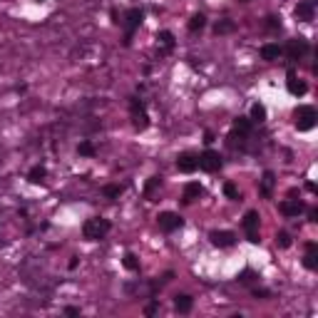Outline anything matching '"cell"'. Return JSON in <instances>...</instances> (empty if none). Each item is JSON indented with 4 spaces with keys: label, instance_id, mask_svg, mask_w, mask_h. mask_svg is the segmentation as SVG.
Here are the masks:
<instances>
[{
    "label": "cell",
    "instance_id": "obj_35",
    "mask_svg": "<svg viewBox=\"0 0 318 318\" xmlns=\"http://www.w3.org/2000/svg\"><path fill=\"white\" fill-rule=\"evenodd\" d=\"M154 311H157V303H152V306H147V308H144V313H147V316H152Z\"/></svg>",
    "mask_w": 318,
    "mask_h": 318
},
{
    "label": "cell",
    "instance_id": "obj_2",
    "mask_svg": "<svg viewBox=\"0 0 318 318\" xmlns=\"http://www.w3.org/2000/svg\"><path fill=\"white\" fill-rule=\"evenodd\" d=\"M316 119H318V115H316L313 107H308V104H301V107H296V112H293V124H296V130H299V132L313 130Z\"/></svg>",
    "mask_w": 318,
    "mask_h": 318
},
{
    "label": "cell",
    "instance_id": "obj_12",
    "mask_svg": "<svg viewBox=\"0 0 318 318\" xmlns=\"http://www.w3.org/2000/svg\"><path fill=\"white\" fill-rule=\"evenodd\" d=\"M286 87H288V92H291V95H296V97L306 95V90H308V87H306V82L296 77V72H293V70H288V77H286Z\"/></svg>",
    "mask_w": 318,
    "mask_h": 318
},
{
    "label": "cell",
    "instance_id": "obj_20",
    "mask_svg": "<svg viewBox=\"0 0 318 318\" xmlns=\"http://www.w3.org/2000/svg\"><path fill=\"white\" fill-rule=\"evenodd\" d=\"M45 177H48V169H45V167H40V164L33 167V169H30V174H28V179H30L33 184H42V182H45Z\"/></svg>",
    "mask_w": 318,
    "mask_h": 318
},
{
    "label": "cell",
    "instance_id": "obj_30",
    "mask_svg": "<svg viewBox=\"0 0 318 318\" xmlns=\"http://www.w3.org/2000/svg\"><path fill=\"white\" fill-rule=\"evenodd\" d=\"M224 194H226L229 199H239V189H236L234 184H231V182H229V184L224 186Z\"/></svg>",
    "mask_w": 318,
    "mask_h": 318
},
{
    "label": "cell",
    "instance_id": "obj_36",
    "mask_svg": "<svg viewBox=\"0 0 318 318\" xmlns=\"http://www.w3.org/2000/svg\"><path fill=\"white\" fill-rule=\"evenodd\" d=\"M308 217H311V221H318V211H316V209H311V214H308Z\"/></svg>",
    "mask_w": 318,
    "mask_h": 318
},
{
    "label": "cell",
    "instance_id": "obj_5",
    "mask_svg": "<svg viewBox=\"0 0 318 318\" xmlns=\"http://www.w3.org/2000/svg\"><path fill=\"white\" fill-rule=\"evenodd\" d=\"M157 224L162 231H167V234H172V231L182 229L184 226V219L179 214H174V211H162V214L157 217Z\"/></svg>",
    "mask_w": 318,
    "mask_h": 318
},
{
    "label": "cell",
    "instance_id": "obj_10",
    "mask_svg": "<svg viewBox=\"0 0 318 318\" xmlns=\"http://www.w3.org/2000/svg\"><path fill=\"white\" fill-rule=\"evenodd\" d=\"M236 236H234V231H211V244L219 246V249H229V246H234Z\"/></svg>",
    "mask_w": 318,
    "mask_h": 318
},
{
    "label": "cell",
    "instance_id": "obj_13",
    "mask_svg": "<svg viewBox=\"0 0 318 318\" xmlns=\"http://www.w3.org/2000/svg\"><path fill=\"white\" fill-rule=\"evenodd\" d=\"M279 209H281V214H286V217H299L301 211L306 209V204L299 201V199H293V201H281Z\"/></svg>",
    "mask_w": 318,
    "mask_h": 318
},
{
    "label": "cell",
    "instance_id": "obj_27",
    "mask_svg": "<svg viewBox=\"0 0 318 318\" xmlns=\"http://www.w3.org/2000/svg\"><path fill=\"white\" fill-rule=\"evenodd\" d=\"M77 152H80L82 157H92V154H95V147H92L90 142H80V147H77Z\"/></svg>",
    "mask_w": 318,
    "mask_h": 318
},
{
    "label": "cell",
    "instance_id": "obj_25",
    "mask_svg": "<svg viewBox=\"0 0 318 318\" xmlns=\"http://www.w3.org/2000/svg\"><path fill=\"white\" fill-rule=\"evenodd\" d=\"M124 266L130 271H139V261H137L134 253H124Z\"/></svg>",
    "mask_w": 318,
    "mask_h": 318
},
{
    "label": "cell",
    "instance_id": "obj_15",
    "mask_svg": "<svg viewBox=\"0 0 318 318\" xmlns=\"http://www.w3.org/2000/svg\"><path fill=\"white\" fill-rule=\"evenodd\" d=\"M201 194H204L201 184H199V182H189V184H186V189H184V201H186V204H192V201H194V199H199Z\"/></svg>",
    "mask_w": 318,
    "mask_h": 318
},
{
    "label": "cell",
    "instance_id": "obj_16",
    "mask_svg": "<svg viewBox=\"0 0 318 318\" xmlns=\"http://www.w3.org/2000/svg\"><path fill=\"white\" fill-rule=\"evenodd\" d=\"M296 17L303 20V23H308V20H313V3L311 0H303V3L296 5Z\"/></svg>",
    "mask_w": 318,
    "mask_h": 318
},
{
    "label": "cell",
    "instance_id": "obj_3",
    "mask_svg": "<svg viewBox=\"0 0 318 318\" xmlns=\"http://www.w3.org/2000/svg\"><path fill=\"white\" fill-rule=\"evenodd\" d=\"M130 115H132V124H134V130H139V132H144L147 127H150V115H147V110H144V102L142 100H132L130 102Z\"/></svg>",
    "mask_w": 318,
    "mask_h": 318
},
{
    "label": "cell",
    "instance_id": "obj_6",
    "mask_svg": "<svg viewBox=\"0 0 318 318\" xmlns=\"http://www.w3.org/2000/svg\"><path fill=\"white\" fill-rule=\"evenodd\" d=\"M249 132H251V119L239 117V119L234 122V127H231V144H234V147H236V142L244 144L246 137H249Z\"/></svg>",
    "mask_w": 318,
    "mask_h": 318
},
{
    "label": "cell",
    "instance_id": "obj_17",
    "mask_svg": "<svg viewBox=\"0 0 318 318\" xmlns=\"http://www.w3.org/2000/svg\"><path fill=\"white\" fill-rule=\"evenodd\" d=\"M192 296H186V293H179V296H174V308L179 311V313H189L192 311Z\"/></svg>",
    "mask_w": 318,
    "mask_h": 318
},
{
    "label": "cell",
    "instance_id": "obj_11",
    "mask_svg": "<svg viewBox=\"0 0 318 318\" xmlns=\"http://www.w3.org/2000/svg\"><path fill=\"white\" fill-rule=\"evenodd\" d=\"M177 167H179V172H184V174H192L194 169L199 167V157H194L192 152H184V154H179V159H177Z\"/></svg>",
    "mask_w": 318,
    "mask_h": 318
},
{
    "label": "cell",
    "instance_id": "obj_22",
    "mask_svg": "<svg viewBox=\"0 0 318 318\" xmlns=\"http://www.w3.org/2000/svg\"><path fill=\"white\" fill-rule=\"evenodd\" d=\"M157 40L162 42V48H164L167 52H169V50H172V48H174V35H172V33H169V30H162Z\"/></svg>",
    "mask_w": 318,
    "mask_h": 318
},
{
    "label": "cell",
    "instance_id": "obj_9",
    "mask_svg": "<svg viewBox=\"0 0 318 318\" xmlns=\"http://www.w3.org/2000/svg\"><path fill=\"white\" fill-rule=\"evenodd\" d=\"M306 52H308V42H306L303 37L288 40V48H286V55H288V60H301Z\"/></svg>",
    "mask_w": 318,
    "mask_h": 318
},
{
    "label": "cell",
    "instance_id": "obj_34",
    "mask_svg": "<svg viewBox=\"0 0 318 318\" xmlns=\"http://www.w3.org/2000/svg\"><path fill=\"white\" fill-rule=\"evenodd\" d=\"M65 313H67V316H80V308H75V306H67V308H65Z\"/></svg>",
    "mask_w": 318,
    "mask_h": 318
},
{
    "label": "cell",
    "instance_id": "obj_19",
    "mask_svg": "<svg viewBox=\"0 0 318 318\" xmlns=\"http://www.w3.org/2000/svg\"><path fill=\"white\" fill-rule=\"evenodd\" d=\"M261 57H264L266 62L279 60V57H281V48H279V45H273V42H268V45L261 48Z\"/></svg>",
    "mask_w": 318,
    "mask_h": 318
},
{
    "label": "cell",
    "instance_id": "obj_23",
    "mask_svg": "<svg viewBox=\"0 0 318 318\" xmlns=\"http://www.w3.org/2000/svg\"><path fill=\"white\" fill-rule=\"evenodd\" d=\"M217 35H226V33H231L234 30V23H231V20H221V23H217Z\"/></svg>",
    "mask_w": 318,
    "mask_h": 318
},
{
    "label": "cell",
    "instance_id": "obj_1",
    "mask_svg": "<svg viewBox=\"0 0 318 318\" xmlns=\"http://www.w3.org/2000/svg\"><path fill=\"white\" fill-rule=\"evenodd\" d=\"M110 221L107 219H102V217H95V219H87L82 226V236L87 239V241H100L110 234Z\"/></svg>",
    "mask_w": 318,
    "mask_h": 318
},
{
    "label": "cell",
    "instance_id": "obj_8",
    "mask_svg": "<svg viewBox=\"0 0 318 318\" xmlns=\"http://www.w3.org/2000/svg\"><path fill=\"white\" fill-rule=\"evenodd\" d=\"M199 167L204 169V172H219V169H221V157H219L217 152L206 150V152L199 157Z\"/></svg>",
    "mask_w": 318,
    "mask_h": 318
},
{
    "label": "cell",
    "instance_id": "obj_18",
    "mask_svg": "<svg viewBox=\"0 0 318 318\" xmlns=\"http://www.w3.org/2000/svg\"><path fill=\"white\" fill-rule=\"evenodd\" d=\"M249 119H251V122H256V124L266 122V104L253 102V104H251V117H249Z\"/></svg>",
    "mask_w": 318,
    "mask_h": 318
},
{
    "label": "cell",
    "instance_id": "obj_21",
    "mask_svg": "<svg viewBox=\"0 0 318 318\" xmlns=\"http://www.w3.org/2000/svg\"><path fill=\"white\" fill-rule=\"evenodd\" d=\"M204 25H206V17L199 13V15H194L192 20H189V33H199V30H204Z\"/></svg>",
    "mask_w": 318,
    "mask_h": 318
},
{
    "label": "cell",
    "instance_id": "obj_14",
    "mask_svg": "<svg viewBox=\"0 0 318 318\" xmlns=\"http://www.w3.org/2000/svg\"><path fill=\"white\" fill-rule=\"evenodd\" d=\"M303 266L308 268V271H316L318 268V246L311 241V244H306V256H303Z\"/></svg>",
    "mask_w": 318,
    "mask_h": 318
},
{
    "label": "cell",
    "instance_id": "obj_4",
    "mask_svg": "<svg viewBox=\"0 0 318 318\" xmlns=\"http://www.w3.org/2000/svg\"><path fill=\"white\" fill-rule=\"evenodd\" d=\"M142 20H144V13L139 10V8H132V10H127V15H124V45H130L132 42V37H134V30L142 25Z\"/></svg>",
    "mask_w": 318,
    "mask_h": 318
},
{
    "label": "cell",
    "instance_id": "obj_7",
    "mask_svg": "<svg viewBox=\"0 0 318 318\" xmlns=\"http://www.w3.org/2000/svg\"><path fill=\"white\" fill-rule=\"evenodd\" d=\"M244 229H246V236L251 244H259V211H249L244 217Z\"/></svg>",
    "mask_w": 318,
    "mask_h": 318
},
{
    "label": "cell",
    "instance_id": "obj_28",
    "mask_svg": "<svg viewBox=\"0 0 318 318\" xmlns=\"http://www.w3.org/2000/svg\"><path fill=\"white\" fill-rule=\"evenodd\" d=\"M276 244H279L281 249H288V246H291V236L286 234V231H279V234H276Z\"/></svg>",
    "mask_w": 318,
    "mask_h": 318
},
{
    "label": "cell",
    "instance_id": "obj_37",
    "mask_svg": "<svg viewBox=\"0 0 318 318\" xmlns=\"http://www.w3.org/2000/svg\"><path fill=\"white\" fill-rule=\"evenodd\" d=\"M241 3H246V0H241Z\"/></svg>",
    "mask_w": 318,
    "mask_h": 318
},
{
    "label": "cell",
    "instance_id": "obj_32",
    "mask_svg": "<svg viewBox=\"0 0 318 318\" xmlns=\"http://www.w3.org/2000/svg\"><path fill=\"white\" fill-rule=\"evenodd\" d=\"M159 184H162V177H152V179H150V184H147V194H152Z\"/></svg>",
    "mask_w": 318,
    "mask_h": 318
},
{
    "label": "cell",
    "instance_id": "obj_24",
    "mask_svg": "<svg viewBox=\"0 0 318 318\" xmlns=\"http://www.w3.org/2000/svg\"><path fill=\"white\" fill-rule=\"evenodd\" d=\"M119 194H122V186H119V184H107V186H104V197L117 199Z\"/></svg>",
    "mask_w": 318,
    "mask_h": 318
},
{
    "label": "cell",
    "instance_id": "obj_29",
    "mask_svg": "<svg viewBox=\"0 0 318 318\" xmlns=\"http://www.w3.org/2000/svg\"><path fill=\"white\" fill-rule=\"evenodd\" d=\"M253 279H256V273H253L251 268H246V271H241V273H239V281H241V284H251Z\"/></svg>",
    "mask_w": 318,
    "mask_h": 318
},
{
    "label": "cell",
    "instance_id": "obj_31",
    "mask_svg": "<svg viewBox=\"0 0 318 318\" xmlns=\"http://www.w3.org/2000/svg\"><path fill=\"white\" fill-rule=\"evenodd\" d=\"M266 25H268V30H281V20L273 17V15H268V17H266Z\"/></svg>",
    "mask_w": 318,
    "mask_h": 318
},
{
    "label": "cell",
    "instance_id": "obj_33",
    "mask_svg": "<svg viewBox=\"0 0 318 318\" xmlns=\"http://www.w3.org/2000/svg\"><path fill=\"white\" fill-rule=\"evenodd\" d=\"M253 296H256V299H266L268 291H264V288H253Z\"/></svg>",
    "mask_w": 318,
    "mask_h": 318
},
{
    "label": "cell",
    "instance_id": "obj_26",
    "mask_svg": "<svg viewBox=\"0 0 318 318\" xmlns=\"http://www.w3.org/2000/svg\"><path fill=\"white\" fill-rule=\"evenodd\" d=\"M271 186H273V172H266V174H264V182H261V192H264V194H271Z\"/></svg>",
    "mask_w": 318,
    "mask_h": 318
}]
</instances>
